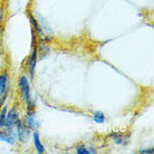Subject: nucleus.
<instances>
[{
	"mask_svg": "<svg viewBox=\"0 0 154 154\" xmlns=\"http://www.w3.org/2000/svg\"><path fill=\"white\" fill-rule=\"evenodd\" d=\"M18 86H19L20 95L23 100L27 104V112H32L35 111V104L31 100V94H30V85L29 81L26 75H21L19 77V82H18Z\"/></svg>",
	"mask_w": 154,
	"mask_h": 154,
	"instance_id": "obj_1",
	"label": "nucleus"
},
{
	"mask_svg": "<svg viewBox=\"0 0 154 154\" xmlns=\"http://www.w3.org/2000/svg\"><path fill=\"white\" fill-rule=\"evenodd\" d=\"M19 121H20L19 112H18L15 107H12L11 109L8 111L7 114H6V119H5V123L2 127L8 128V130H15L16 125L18 124Z\"/></svg>",
	"mask_w": 154,
	"mask_h": 154,
	"instance_id": "obj_2",
	"label": "nucleus"
},
{
	"mask_svg": "<svg viewBox=\"0 0 154 154\" xmlns=\"http://www.w3.org/2000/svg\"><path fill=\"white\" fill-rule=\"evenodd\" d=\"M16 128H17V139L19 140V142H21L23 144L27 143L30 137V128L23 121L18 122V124L16 125Z\"/></svg>",
	"mask_w": 154,
	"mask_h": 154,
	"instance_id": "obj_3",
	"label": "nucleus"
},
{
	"mask_svg": "<svg viewBox=\"0 0 154 154\" xmlns=\"http://www.w3.org/2000/svg\"><path fill=\"white\" fill-rule=\"evenodd\" d=\"M16 140H17V133H15V130H8L5 127L0 128V141L14 145Z\"/></svg>",
	"mask_w": 154,
	"mask_h": 154,
	"instance_id": "obj_4",
	"label": "nucleus"
},
{
	"mask_svg": "<svg viewBox=\"0 0 154 154\" xmlns=\"http://www.w3.org/2000/svg\"><path fill=\"white\" fill-rule=\"evenodd\" d=\"M8 83H9V74L6 72L0 75V103H2L6 98Z\"/></svg>",
	"mask_w": 154,
	"mask_h": 154,
	"instance_id": "obj_5",
	"label": "nucleus"
},
{
	"mask_svg": "<svg viewBox=\"0 0 154 154\" xmlns=\"http://www.w3.org/2000/svg\"><path fill=\"white\" fill-rule=\"evenodd\" d=\"M37 57H38V49H37V47H34L32 53H31L30 57L28 58V62H27L28 70H29V73H30L31 78L34 77V75H35V68H36V64H37Z\"/></svg>",
	"mask_w": 154,
	"mask_h": 154,
	"instance_id": "obj_6",
	"label": "nucleus"
},
{
	"mask_svg": "<svg viewBox=\"0 0 154 154\" xmlns=\"http://www.w3.org/2000/svg\"><path fill=\"white\" fill-rule=\"evenodd\" d=\"M111 137L113 139V141L116 143V144H119V145H125L128 143V140H130V134H125V133H119V132H114L111 134Z\"/></svg>",
	"mask_w": 154,
	"mask_h": 154,
	"instance_id": "obj_7",
	"label": "nucleus"
},
{
	"mask_svg": "<svg viewBox=\"0 0 154 154\" xmlns=\"http://www.w3.org/2000/svg\"><path fill=\"white\" fill-rule=\"evenodd\" d=\"M26 125H27L30 130H36V128L38 127V119H36L35 111H32V112H27V116H26Z\"/></svg>",
	"mask_w": 154,
	"mask_h": 154,
	"instance_id": "obj_8",
	"label": "nucleus"
},
{
	"mask_svg": "<svg viewBox=\"0 0 154 154\" xmlns=\"http://www.w3.org/2000/svg\"><path fill=\"white\" fill-rule=\"evenodd\" d=\"M32 139H34V145H35V149L37 151V153L42 154L46 152V149L44 146V144L42 143V140H40V136H39V133L35 130L34 134H32Z\"/></svg>",
	"mask_w": 154,
	"mask_h": 154,
	"instance_id": "obj_9",
	"label": "nucleus"
},
{
	"mask_svg": "<svg viewBox=\"0 0 154 154\" xmlns=\"http://www.w3.org/2000/svg\"><path fill=\"white\" fill-rule=\"evenodd\" d=\"M76 152L78 154H94L96 153V150H95V147L82 144V145L76 147Z\"/></svg>",
	"mask_w": 154,
	"mask_h": 154,
	"instance_id": "obj_10",
	"label": "nucleus"
},
{
	"mask_svg": "<svg viewBox=\"0 0 154 154\" xmlns=\"http://www.w3.org/2000/svg\"><path fill=\"white\" fill-rule=\"evenodd\" d=\"M93 119H94V122L97 124H103L105 123V121H106V117H105V114L103 112H100V111H97L93 114Z\"/></svg>",
	"mask_w": 154,
	"mask_h": 154,
	"instance_id": "obj_11",
	"label": "nucleus"
},
{
	"mask_svg": "<svg viewBox=\"0 0 154 154\" xmlns=\"http://www.w3.org/2000/svg\"><path fill=\"white\" fill-rule=\"evenodd\" d=\"M7 106H5L2 108V111L0 113V128L4 126V123H5V119H6V114H7Z\"/></svg>",
	"mask_w": 154,
	"mask_h": 154,
	"instance_id": "obj_12",
	"label": "nucleus"
},
{
	"mask_svg": "<svg viewBox=\"0 0 154 154\" xmlns=\"http://www.w3.org/2000/svg\"><path fill=\"white\" fill-rule=\"evenodd\" d=\"M4 19H5V9L2 6H0V28H1V26H2Z\"/></svg>",
	"mask_w": 154,
	"mask_h": 154,
	"instance_id": "obj_13",
	"label": "nucleus"
},
{
	"mask_svg": "<svg viewBox=\"0 0 154 154\" xmlns=\"http://www.w3.org/2000/svg\"><path fill=\"white\" fill-rule=\"evenodd\" d=\"M140 153H153V149H146V150H141Z\"/></svg>",
	"mask_w": 154,
	"mask_h": 154,
	"instance_id": "obj_14",
	"label": "nucleus"
},
{
	"mask_svg": "<svg viewBox=\"0 0 154 154\" xmlns=\"http://www.w3.org/2000/svg\"><path fill=\"white\" fill-rule=\"evenodd\" d=\"M1 51H2V50H1V44H0V54H1Z\"/></svg>",
	"mask_w": 154,
	"mask_h": 154,
	"instance_id": "obj_15",
	"label": "nucleus"
}]
</instances>
